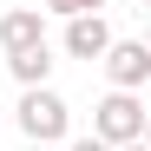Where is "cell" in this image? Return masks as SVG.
<instances>
[{
  "label": "cell",
  "mask_w": 151,
  "mask_h": 151,
  "mask_svg": "<svg viewBox=\"0 0 151 151\" xmlns=\"http://www.w3.org/2000/svg\"><path fill=\"white\" fill-rule=\"evenodd\" d=\"M13 118H20V132H27V145H66V132H72V105L53 92V86H33V92H20V105H13Z\"/></svg>",
  "instance_id": "1"
},
{
  "label": "cell",
  "mask_w": 151,
  "mask_h": 151,
  "mask_svg": "<svg viewBox=\"0 0 151 151\" xmlns=\"http://www.w3.org/2000/svg\"><path fill=\"white\" fill-rule=\"evenodd\" d=\"M145 118H151V112H145L138 92H105V99L92 105V138L112 145V151H125V145L145 138Z\"/></svg>",
  "instance_id": "2"
},
{
  "label": "cell",
  "mask_w": 151,
  "mask_h": 151,
  "mask_svg": "<svg viewBox=\"0 0 151 151\" xmlns=\"http://www.w3.org/2000/svg\"><path fill=\"white\" fill-rule=\"evenodd\" d=\"M99 66H105L112 92H138V99H145V86H151V46H145V40H112Z\"/></svg>",
  "instance_id": "3"
},
{
  "label": "cell",
  "mask_w": 151,
  "mask_h": 151,
  "mask_svg": "<svg viewBox=\"0 0 151 151\" xmlns=\"http://www.w3.org/2000/svg\"><path fill=\"white\" fill-rule=\"evenodd\" d=\"M118 33H112V20L105 13H79V20H66V33H59V46H66V59H105V46H112Z\"/></svg>",
  "instance_id": "4"
},
{
  "label": "cell",
  "mask_w": 151,
  "mask_h": 151,
  "mask_svg": "<svg viewBox=\"0 0 151 151\" xmlns=\"http://www.w3.org/2000/svg\"><path fill=\"white\" fill-rule=\"evenodd\" d=\"M33 46H46V13L40 7H7L0 13V53H33Z\"/></svg>",
  "instance_id": "5"
},
{
  "label": "cell",
  "mask_w": 151,
  "mask_h": 151,
  "mask_svg": "<svg viewBox=\"0 0 151 151\" xmlns=\"http://www.w3.org/2000/svg\"><path fill=\"white\" fill-rule=\"evenodd\" d=\"M7 72L20 79V92H33V86H53V46H33V53H13Z\"/></svg>",
  "instance_id": "6"
},
{
  "label": "cell",
  "mask_w": 151,
  "mask_h": 151,
  "mask_svg": "<svg viewBox=\"0 0 151 151\" xmlns=\"http://www.w3.org/2000/svg\"><path fill=\"white\" fill-rule=\"evenodd\" d=\"M46 20H79V13H105V0H40Z\"/></svg>",
  "instance_id": "7"
},
{
  "label": "cell",
  "mask_w": 151,
  "mask_h": 151,
  "mask_svg": "<svg viewBox=\"0 0 151 151\" xmlns=\"http://www.w3.org/2000/svg\"><path fill=\"white\" fill-rule=\"evenodd\" d=\"M59 151H112V145H99V138H92V132H86V138H66V145H59Z\"/></svg>",
  "instance_id": "8"
},
{
  "label": "cell",
  "mask_w": 151,
  "mask_h": 151,
  "mask_svg": "<svg viewBox=\"0 0 151 151\" xmlns=\"http://www.w3.org/2000/svg\"><path fill=\"white\" fill-rule=\"evenodd\" d=\"M125 151H151V145H145V138H138V145H125Z\"/></svg>",
  "instance_id": "9"
},
{
  "label": "cell",
  "mask_w": 151,
  "mask_h": 151,
  "mask_svg": "<svg viewBox=\"0 0 151 151\" xmlns=\"http://www.w3.org/2000/svg\"><path fill=\"white\" fill-rule=\"evenodd\" d=\"M27 151H53V145H27Z\"/></svg>",
  "instance_id": "10"
},
{
  "label": "cell",
  "mask_w": 151,
  "mask_h": 151,
  "mask_svg": "<svg viewBox=\"0 0 151 151\" xmlns=\"http://www.w3.org/2000/svg\"><path fill=\"white\" fill-rule=\"evenodd\" d=\"M145 145H151V118H145Z\"/></svg>",
  "instance_id": "11"
},
{
  "label": "cell",
  "mask_w": 151,
  "mask_h": 151,
  "mask_svg": "<svg viewBox=\"0 0 151 151\" xmlns=\"http://www.w3.org/2000/svg\"><path fill=\"white\" fill-rule=\"evenodd\" d=\"M145 46H151V27H145Z\"/></svg>",
  "instance_id": "12"
},
{
  "label": "cell",
  "mask_w": 151,
  "mask_h": 151,
  "mask_svg": "<svg viewBox=\"0 0 151 151\" xmlns=\"http://www.w3.org/2000/svg\"><path fill=\"white\" fill-rule=\"evenodd\" d=\"M138 7H151V0H138Z\"/></svg>",
  "instance_id": "13"
},
{
  "label": "cell",
  "mask_w": 151,
  "mask_h": 151,
  "mask_svg": "<svg viewBox=\"0 0 151 151\" xmlns=\"http://www.w3.org/2000/svg\"><path fill=\"white\" fill-rule=\"evenodd\" d=\"M145 92H151V86H145Z\"/></svg>",
  "instance_id": "14"
}]
</instances>
